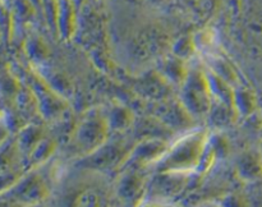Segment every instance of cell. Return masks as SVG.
Segmentation results:
<instances>
[{
	"label": "cell",
	"instance_id": "6da1fadb",
	"mask_svg": "<svg viewBox=\"0 0 262 207\" xmlns=\"http://www.w3.org/2000/svg\"><path fill=\"white\" fill-rule=\"evenodd\" d=\"M207 134L204 130H194L183 135L164 153L155 164L158 173L189 174L200 168L207 147Z\"/></svg>",
	"mask_w": 262,
	"mask_h": 207
},
{
	"label": "cell",
	"instance_id": "7a4b0ae2",
	"mask_svg": "<svg viewBox=\"0 0 262 207\" xmlns=\"http://www.w3.org/2000/svg\"><path fill=\"white\" fill-rule=\"evenodd\" d=\"M5 194L25 207L42 203L50 194V189L42 175L38 174L36 169H31L25 171Z\"/></svg>",
	"mask_w": 262,
	"mask_h": 207
},
{
	"label": "cell",
	"instance_id": "3957f363",
	"mask_svg": "<svg viewBox=\"0 0 262 207\" xmlns=\"http://www.w3.org/2000/svg\"><path fill=\"white\" fill-rule=\"evenodd\" d=\"M109 130L106 119L100 117H90L76 128L72 140L77 150L87 156L99 150L106 142Z\"/></svg>",
	"mask_w": 262,
	"mask_h": 207
},
{
	"label": "cell",
	"instance_id": "277c9868",
	"mask_svg": "<svg viewBox=\"0 0 262 207\" xmlns=\"http://www.w3.org/2000/svg\"><path fill=\"white\" fill-rule=\"evenodd\" d=\"M118 199L124 207H141L146 193V180L137 168L128 169L117 183Z\"/></svg>",
	"mask_w": 262,
	"mask_h": 207
},
{
	"label": "cell",
	"instance_id": "5b68a950",
	"mask_svg": "<svg viewBox=\"0 0 262 207\" xmlns=\"http://www.w3.org/2000/svg\"><path fill=\"white\" fill-rule=\"evenodd\" d=\"M168 148L169 146L161 138H146L130 150L125 161L129 163L132 168L137 169L146 165H151V164H156L163 157Z\"/></svg>",
	"mask_w": 262,
	"mask_h": 207
},
{
	"label": "cell",
	"instance_id": "8992f818",
	"mask_svg": "<svg viewBox=\"0 0 262 207\" xmlns=\"http://www.w3.org/2000/svg\"><path fill=\"white\" fill-rule=\"evenodd\" d=\"M186 176L187 174L182 173H158L151 189L159 197H173L184 188Z\"/></svg>",
	"mask_w": 262,
	"mask_h": 207
},
{
	"label": "cell",
	"instance_id": "52a82bcc",
	"mask_svg": "<svg viewBox=\"0 0 262 207\" xmlns=\"http://www.w3.org/2000/svg\"><path fill=\"white\" fill-rule=\"evenodd\" d=\"M237 174L245 181L262 179V156L257 151H246L237 161Z\"/></svg>",
	"mask_w": 262,
	"mask_h": 207
},
{
	"label": "cell",
	"instance_id": "ba28073f",
	"mask_svg": "<svg viewBox=\"0 0 262 207\" xmlns=\"http://www.w3.org/2000/svg\"><path fill=\"white\" fill-rule=\"evenodd\" d=\"M84 160L87 161L89 166H96L99 169L120 165L123 163L122 150L117 148L115 146H106V142H105L99 150L87 155Z\"/></svg>",
	"mask_w": 262,
	"mask_h": 207
},
{
	"label": "cell",
	"instance_id": "9c48e42d",
	"mask_svg": "<svg viewBox=\"0 0 262 207\" xmlns=\"http://www.w3.org/2000/svg\"><path fill=\"white\" fill-rule=\"evenodd\" d=\"M43 137H45V135H43L42 129H41L38 125L30 124L20 128V129L18 130L15 141H17L18 148H19V152L20 155H22V157L27 158V156L30 155L31 151L36 147V145H37Z\"/></svg>",
	"mask_w": 262,
	"mask_h": 207
},
{
	"label": "cell",
	"instance_id": "30bf717a",
	"mask_svg": "<svg viewBox=\"0 0 262 207\" xmlns=\"http://www.w3.org/2000/svg\"><path fill=\"white\" fill-rule=\"evenodd\" d=\"M55 148H56L55 141L51 140V138L43 137L42 140L36 145V147L31 151L30 155L27 156V158H26L30 170L31 169H36L37 166L45 164L46 161L51 157V155L54 153Z\"/></svg>",
	"mask_w": 262,
	"mask_h": 207
},
{
	"label": "cell",
	"instance_id": "8fae6325",
	"mask_svg": "<svg viewBox=\"0 0 262 207\" xmlns=\"http://www.w3.org/2000/svg\"><path fill=\"white\" fill-rule=\"evenodd\" d=\"M22 157L18 148L15 138L9 137L4 143L0 145V171L17 168L15 163Z\"/></svg>",
	"mask_w": 262,
	"mask_h": 207
},
{
	"label": "cell",
	"instance_id": "7c38bea8",
	"mask_svg": "<svg viewBox=\"0 0 262 207\" xmlns=\"http://www.w3.org/2000/svg\"><path fill=\"white\" fill-rule=\"evenodd\" d=\"M25 170L19 168L9 169V170L0 171V196L7 193L15 184V181L20 178Z\"/></svg>",
	"mask_w": 262,
	"mask_h": 207
},
{
	"label": "cell",
	"instance_id": "4fadbf2b",
	"mask_svg": "<svg viewBox=\"0 0 262 207\" xmlns=\"http://www.w3.org/2000/svg\"><path fill=\"white\" fill-rule=\"evenodd\" d=\"M72 207H101V202L96 192L86 189L77 196Z\"/></svg>",
	"mask_w": 262,
	"mask_h": 207
},
{
	"label": "cell",
	"instance_id": "5bb4252c",
	"mask_svg": "<svg viewBox=\"0 0 262 207\" xmlns=\"http://www.w3.org/2000/svg\"><path fill=\"white\" fill-rule=\"evenodd\" d=\"M186 3L202 15L210 14L215 8V0H186Z\"/></svg>",
	"mask_w": 262,
	"mask_h": 207
},
{
	"label": "cell",
	"instance_id": "9a60e30c",
	"mask_svg": "<svg viewBox=\"0 0 262 207\" xmlns=\"http://www.w3.org/2000/svg\"><path fill=\"white\" fill-rule=\"evenodd\" d=\"M0 207H23L19 203H17L15 201H13L10 197H8L7 194H3L0 196Z\"/></svg>",
	"mask_w": 262,
	"mask_h": 207
},
{
	"label": "cell",
	"instance_id": "2e32d148",
	"mask_svg": "<svg viewBox=\"0 0 262 207\" xmlns=\"http://www.w3.org/2000/svg\"><path fill=\"white\" fill-rule=\"evenodd\" d=\"M141 207H173V206H169V204L161 203V202H151V203L141 204Z\"/></svg>",
	"mask_w": 262,
	"mask_h": 207
},
{
	"label": "cell",
	"instance_id": "e0dca14e",
	"mask_svg": "<svg viewBox=\"0 0 262 207\" xmlns=\"http://www.w3.org/2000/svg\"><path fill=\"white\" fill-rule=\"evenodd\" d=\"M199 207H224L222 204V202H210V203H202L201 206H199Z\"/></svg>",
	"mask_w": 262,
	"mask_h": 207
},
{
	"label": "cell",
	"instance_id": "ac0fdd59",
	"mask_svg": "<svg viewBox=\"0 0 262 207\" xmlns=\"http://www.w3.org/2000/svg\"><path fill=\"white\" fill-rule=\"evenodd\" d=\"M25 207H46L45 204H43V202L42 203H36V204H30V206H25Z\"/></svg>",
	"mask_w": 262,
	"mask_h": 207
}]
</instances>
